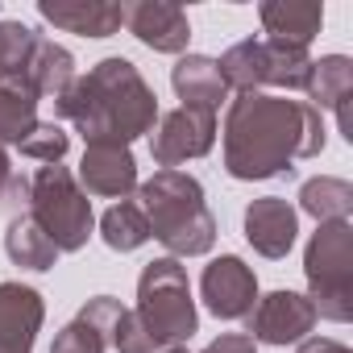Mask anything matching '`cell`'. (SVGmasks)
I'll use <instances>...</instances> for the list:
<instances>
[{
	"instance_id": "cell-10",
	"label": "cell",
	"mask_w": 353,
	"mask_h": 353,
	"mask_svg": "<svg viewBox=\"0 0 353 353\" xmlns=\"http://www.w3.org/2000/svg\"><path fill=\"white\" fill-rule=\"evenodd\" d=\"M200 295L216 320H245L258 303V279L237 254H225V258L204 266Z\"/></svg>"
},
{
	"instance_id": "cell-16",
	"label": "cell",
	"mask_w": 353,
	"mask_h": 353,
	"mask_svg": "<svg viewBox=\"0 0 353 353\" xmlns=\"http://www.w3.org/2000/svg\"><path fill=\"white\" fill-rule=\"evenodd\" d=\"M42 21L83 34V38H112L125 26V5H108V0H38Z\"/></svg>"
},
{
	"instance_id": "cell-21",
	"label": "cell",
	"mask_w": 353,
	"mask_h": 353,
	"mask_svg": "<svg viewBox=\"0 0 353 353\" xmlns=\"http://www.w3.org/2000/svg\"><path fill=\"white\" fill-rule=\"evenodd\" d=\"M5 254L13 266H26V270H54V262L63 258L54 250V241L34 225L30 212H17L5 229Z\"/></svg>"
},
{
	"instance_id": "cell-27",
	"label": "cell",
	"mask_w": 353,
	"mask_h": 353,
	"mask_svg": "<svg viewBox=\"0 0 353 353\" xmlns=\"http://www.w3.org/2000/svg\"><path fill=\"white\" fill-rule=\"evenodd\" d=\"M21 200H30V183L13 170L9 154L0 150V208H17Z\"/></svg>"
},
{
	"instance_id": "cell-11",
	"label": "cell",
	"mask_w": 353,
	"mask_h": 353,
	"mask_svg": "<svg viewBox=\"0 0 353 353\" xmlns=\"http://www.w3.org/2000/svg\"><path fill=\"white\" fill-rule=\"evenodd\" d=\"M79 183L92 196H108V200H129V192H137V162L129 145L117 141H88L83 162H79Z\"/></svg>"
},
{
	"instance_id": "cell-8",
	"label": "cell",
	"mask_w": 353,
	"mask_h": 353,
	"mask_svg": "<svg viewBox=\"0 0 353 353\" xmlns=\"http://www.w3.org/2000/svg\"><path fill=\"white\" fill-rule=\"evenodd\" d=\"M212 141H216V112H200V108L179 104L150 133V154L162 170H179V162L204 158L212 150Z\"/></svg>"
},
{
	"instance_id": "cell-22",
	"label": "cell",
	"mask_w": 353,
	"mask_h": 353,
	"mask_svg": "<svg viewBox=\"0 0 353 353\" xmlns=\"http://www.w3.org/2000/svg\"><path fill=\"white\" fill-rule=\"evenodd\" d=\"M299 208L307 216H316L320 225L324 221H349V212H353V188L345 179H336V174H316V179H307L299 188Z\"/></svg>"
},
{
	"instance_id": "cell-25",
	"label": "cell",
	"mask_w": 353,
	"mask_h": 353,
	"mask_svg": "<svg viewBox=\"0 0 353 353\" xmlns=\"http://www.w3.org/2000/svg\"><path fill=\"white\" fill-rule=\"evenodd\" d=\"M21 154H30V158H38V162H63L67 158V150H71V137H67V129L59 125V121H38V129L17 145Z\"/></svg>"
},
{
	"instance_id": "cell-28",
	"label": "cell",
	"mask_w": 353,
	"mask_h": 353,
	"mask_svg": "<svg viewBox=\"0 0 353 353\" xmlns=\"http://www.w3.org/2000/svg\"><path fill=\"white\" fill-rule=\"evenodd\" d=\"M204 353H258V349H254V341H250L245 332H225V336H216Z\"/></svg>"
},
{
	"instance_id": "cell-1",
	"label": "cell",
	"mask_w": 353,
	"mask_h": 353,
	"mask_svg": "<svg viewBox=\"0 0 353 353\" xmlns=\"http://www.w3.org/2000/svg\"><path fill=\"white\" fill-rule=\"evenodd\" d=\"M324 150V121L307 100L241 92L225 112V170L241 183L291 174Z\"/></svg>"
},
{
	"instance_id": "cell-26",
	"label": "cell",
	"mask_w": 353,
	"mask_h": 353,
	"mask_svg": "<svg viewBox=\"0 0 353 353\" xmlns=\"http://www.w3.org/2000/svg\"><path fill=\"white\" fill-rule=\"evenodd\" d=\"M104 349H108L104 332H100L88 316H75V320L54 336V349H50V353H104Z\"/></svg>"
},
{
	"instance_id": "cell-13",
	"label": "cell",
	"mask_w": 353,
	"mask_h": 353,
	"mask_svg": "<svg viewBox=\"0 0 353 353\" xmlns=\"http://www.w3.org/2000/svg\"><path fill=\"white\" fill-rule=\"evenodd\" d=\"M46 303L26 283H0V353H34Z\"/></svg>"
},
{
	"instance_id": "cell-14",
	"label": "cell",
	"mask_w": 353,
	"mask_h": 353,
	"mask_svg": "<svg viewBox=\"0 0 353 353\" xmlns=\"http://www.w3.org/2000/svg\"><path fill=\"white\" fill-rule=\"evenodd\" d=\"M295 233H299V212H295L287 200L262 196V200H254V204L245 208V241H250L262 258H270V262L287 258L291 245H295Z\"/></svg>"
},
{
	"instance_id": "cell-30",
	"label": "cell",
	"mask_w": 353,
	"mask_h": 353,
	"mask_svg": "<svg viewBox=\"0 0 353 353\" xmlns=\"http://www.w3.org/2000/svg\"><path fill=\"white\" fill-rule=\"evenodd\" d=\"M162 353H188V349H162Z\"/></svg>"
},
{
	"instance_id": "cell-5",
	"label": "cell",
	"mask_w": 353,
	"mask_h": 353,
	"mask_svg": "<svg viewBox=\"0 0 353 353\" xmlns=\"http://www.w3.org/2000/svg\"><path fill=\"white\" fill-rule=\"evenodd\" d=\"M307 274V299L320 320L345 324L353 316V225L349 221H324L303 254Z\"/></svg>"
},
{
	"instance_id": "cell-29",
	"label": "cell",
	"mask_w": 353,
	"mask_h": 353,
	"mask_svg": "<svg viewBox=\"0 0 353 353\" xmlns=\"http://www.w3.org/2000/svg\"><path fill=\"white\" fill-rule=\"evenodd\" d=\"M295 353H349V345H341L332 336H312V341H299Z\"/></svg>"
},
{
	"instance_id": "cell-4",
	"label": "cell",
	"mask_w": 353,
	"mask_h": 353,
	"mask_svg": "<svg viewBox=\"0 0 353 353\" xmlns=\"http://www.w3.org/2000/svg\"><path fill=\"white\" fill-rule=\"evenodd\" d=\"M141 332L150 336L154 353L162 349H183L196 328V303H192V287H188V270L179 266V258H154L141 279H137V307H133Z\"/></svg>"
},
{
	"instance_id": "cell-12",
	"label": "cell",
	"mask_w": 353,
	"mask_h": 353,
	"mask_svg": "<svg viewBox=\"0 0 353 353\" xmlns=\"http://www.w3.org/2000/svg\"><path fill=\"white\" fill-rule=\"evenodd\" d=\"M125 26L129 34L158 50V54H183L192 42V21L179 5H166V0H145V5H125Z\"/></svg>"
},
{
	"instance_id": "cell-2",
	"label": "cell",
	"mask_w": 353,
	"mask_h": 353,
	"mask_svg": "<svg viewBox=\"0 0 353 353\" xmlns=\"http://www.w3.org/2000/svg\"><path fill=\"white\" fill-rule=\"evenodd\" d=\"M54 112L71 121L88 141L129 145L154 129L158 96L129 59L112 54L100 59L88 75H75V83L54 100Z\"/></svg>"
},
{
	"instance_id": "cell-6",
	"label": "cell",
	"mask_w": 353,
	"mask_h": 353,
	"mask_svg": "<svg viewBox=\"0 0 353 353\" xmlns=\"http://www.w3.org/2000/svg\"><path fill=\"white\" fill-rule=\"evenodd\" d=\"M30 216L54 241L59 254L83 250L92 237V225H96L88 192L79 188V179L63 162L38 166V174L30 179Z\"/></svg>"
},
{
	"instance_id": "cell-24",
	"label": "cell",
	"mask_w": 353,
	"mask_h": 353,
	"mask_svg": "<svg viewBox=\"0 0 353 353\" xmlns=\"http://www.w3.org/2000/svg\"><path fill=\"white\" fill-rule=\"evenodd\" d=\"M38 34L21 21H0V75H21L34 54Z\"/></svg>"
},
{
	"instance_id": "cell-9",
	"label": "cell",
	"mask_w": 353,
	"mask_h": 353,
	"mask_svg": "<svg viewBox=\"0 0 353 353\" xmlns=\"http://www.w3.org/2000/svg\"><path fill=\"white\" fill-rule=\"evenodd\" d=\"M316 307L307 295L299 291H270L254 303V312L245 316L250 324V341H262V345H299L312 328H316Z\"/></svg>"
},
{
	"instance_id": "cell-20",
	"label": "cell",
	"mask_w": 353,
	"mask_h": 353,
	"mask_svg": "<svg viewBox=\"0 0 353 353\" xmlns=\"http://www.w3.org/2000/svg\"><path fill=\"white\" fill-rule=\"evenodd\" d=\"M21 75L30 79V88H34L38 96H54V100H59V96L75 83V54H71L67 46H59V42H50V38L38 34L34 54H30V63H26Z\"/></svg>"
},
{
	"instance_id": "cell-15",
	"label": "cell",
	"mask_w": 353,
	"mask_h": 353,
	"mask_svg": "<svg viewBox=\"0 0 353 353\" xmlns=\"http://www.w3.org/2000/svg\"><path fill=\"white\" fill-rule=\"evenodd\" d=\"M312 108H328L341 125V133L353 141V125H349V100H353V63L345 54H324V59H312V71H307V83H303Z\"/></svg>"
},
{
	"instance_id": "cell-23",
	"label": "cell",
	"mask_w": 353,
	"mask_h": 353,
	"mask_svg": "<svg viewBox=\"0 0 353 353\" xmlns=\"http://www.w3.org/2000/svg\"><path fill=\"white\" fill-rule=\"evenodd\" d=\"M100 237H104V245L117 250V254L141 250V245L150 241V221H145L141 204H133V200L112 204V208L100 216Z\"/></svg>"
},
{
	"instance_id": "cell-18",
	"label": "cell",
	"mask_w": 353,
	"mask_h": 353,
	"mask_svg": "<svg viewBox=\"0 0 353 353\" xmlns=\"http://www.w3.org/2000/svg\"><path fill=\"white\" fill-rule=\"evenodd\" d=\"M262 17V30L274 38V42H287V46H312V38L320 34L324 26V5H312V0H270V5L258 9Z\"/></svg>"
},
{
	"instance_id": "cell-3",
	"label": "cell",
	"mask_w": 353,
	"mask_h": 353,
	"mask_svg": "<svg viewBox=\"0 0 353 353\" xmlns=\"http://www.w3.org/2000/svg\"><path fill=\"white\" fill-rule=\"evenodd\" d=\"M150 237L166 245L170 258H200L216 245V216L204 204L200 179L183 170H154L137 188Z\"/></svg>"
},
{
	"instance_id": "cell-19",
	"label": "cell",
	"mask_w": 353,
	"mask_h": 353,
	"mask_svg": "<svg viewBox=\"0 0 353 353\" xmlns=\"http://www.w3.org/2000/svg\"><path fill=\"white\" fill-rule=\"evenodd\" d=\"M38 104L26 75H0V145H21L38 129Z\"/></svg>"
},
{
	"instance_id": "cell-17",
	"label": "cell",
	"mask_w": 353,
	"mask_h": 353,
	"mask_svg": "<svg viewBox=\"0 0 353 353\" xmlns=\"http://www.w3.org/2000/svg\"><path fill=\"white\" fill-rule=\"evenodd\" d=\"M170 88L183 100V108H200V112H216L229 100V88L221 79L216 59L208 54H183L170 67Z\"/></svg>"
},
{
	"instance_id": "cell-7",
	"label": "cell",
	"mask_w": 353,
	"mask_h": 353,
	"mask_svg": "<svg viewBox=\"0 0 353 353\" xmlns=\"http://www.w3.org/2000/svg\"><path fill=\"white\" fill-rule=\"evenodd\" d=\"M221 79L225 88L241 92H262V88H287V92H303L307 71H312V54L303 46H287L274 38H245L237 46H229L221 59Z\"/></svg>"
}]
</instances>
